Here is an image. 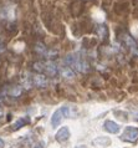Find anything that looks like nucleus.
Masks as SVG:
<instances>
[{"instance_id": "obj_11", "label": "nucleus", "mask_w": 138, "mask_h": 148, "mask_svg": "<svg viewBox=\"0 0 138 148\" xmlns=\"http://www.w3.org/2000/svg\"><path fill=\"white\" fill-rule=\"evenodd\" d=\"M76 148H86V147H85V146H77Z\"/></svg>"}, {"instance_id": "obj_4", "label": "nucleus", "mask_w": 138, "mask_h": 148, "mask_svg": "<svg viewBox=\"0 0 138 148\" xmlns=\"http://www.w3.org/2000/svg\"><path fill=\"white\" fill-rule=\"evenodd\" d=\"M32 84L38 87H46L47 86V79L44 75H35L32 77Z\"/></svg>"}, {"instance_id": "obj_10", "label": "nucleus", "mask_w": 138, "mask_h": 148, "mask_svg": "<svg viewBox=\"0 0 138 148\" xmlns=\"http://www.w3.org/2000/svg\"><path fill=\"white\" fill-rule=\"evenodd\" d=\"M133 116H135L137 120H138V111H135V112H133Z\"/></svg>"}, {"instance_id": "obj_2", "label": "nucleus", "mask_w": 138, "mask_h": 148, "mask_svg": "<svg viewBox=\"0 0 138 148\" xmlns=\"http://www.w3.org/2000/svg\"><path fill=\"white\" fill-rule=\"evenodd\" d=\"M126 142H129V143H135L138 141V128L136 127H126L123 133H122V137H121Z\"/></svg>"}, {"instance_id": "obj_3", "label": "nucleus", "mask_w": 138, "mask_h": 148, "mask_svg": "<svg viewBox=\"0 0 138 148\" xmlns=\"http://www.w3.org/2000/svg\"><path fill=\"white\" fill-rule=\"evenodd\" d=\"M56 141L62 143V142H66L68 138H70V131H68L67 127H62V128H60L57 131V133H56L55 136Z\"/></svg>"}, {"instance_id": "obj_5", "label": "nucleus", "mask_w": 138, "mask_h": 148, "mask_svg": "<svg viewBox=\"0 0 138 148\" xmlns=\"http://www.w3.org/2000/svg\"><path fill=\"white\" fill-rule=\"evenodd\" d=\"M103 127H105V130L106 131H108L109 133H118L120 132V126L117 125L116 122H113V121H106L105 122V125H103Z\"/></svg>"}, {"instance_id": "obj_7", "label": "nucleus", "mask_w": 138, "mask_h": 148, "mask_svg": "<svg viewBox=\"0 0 138 148\" xmlns=\"http://www.w3.org/2000/svg\"><path fill=\"white\" fill-rule=\"evenodd\" d=\"M34 148H45V142H40V143H38Z\"/></svg>"}, {"instance_id": "obj_8", "label": "nucleus", "mask_w": 138, "mask_h": 148, "mask_svg": "<svg viewBox=\"0 0 138 148\" xmlns=\"http://www.w3.org/2000/svg\"><path fill=\"white\" fill-rule=\"evenodd\" d=\"M4 146H5V143H4V141L0 138V148H4Z\"/></svg>"}, {"instance_id": "obj_6", "label": "nucleus", "mask_w": 138, "mask_h": 148, "mask_svg": "<svg viewBox=\"0 0 138 148\" xmlns=\"http://www.w3.org/2000/svg\"><path fill=\"white\" fill-rule=\"evenodd\" d=\"M29 122H30V118L29 117H21V118H19V120L16 121L13 126H11V131H18V130L21 128V127L27 125Z\"/></svg>"}, {"instance_id": "obj_1", "label": "nucleus", "mask_w": 138, "mask_h": 148, "mask_svg": "<svg viewBox=\"0 0 138 148\" xmlns=\"http://www.w3.org/2000/svg\"><path fill=\"white\" fill-rule=\"evenodd\" d=\"M64 117H70V108L68 107H61L56 110L51 117V125L52 127H57L61 123Z\"/></svg>"}, {"instance_id": "obj_9", "label": "nucleus", "mask_w": 138, "mask_h": 148, "mask_svg": "<svg viewBox=\"0 0 138 148\" xmlns=\"http://www.w3.org/2000/svg\"><path fill=\"white\" fill-rule=\"evenodd\" d=\"M1 51H4V44L0 41V52H1Z\"/></svg>"}]
</instances>
